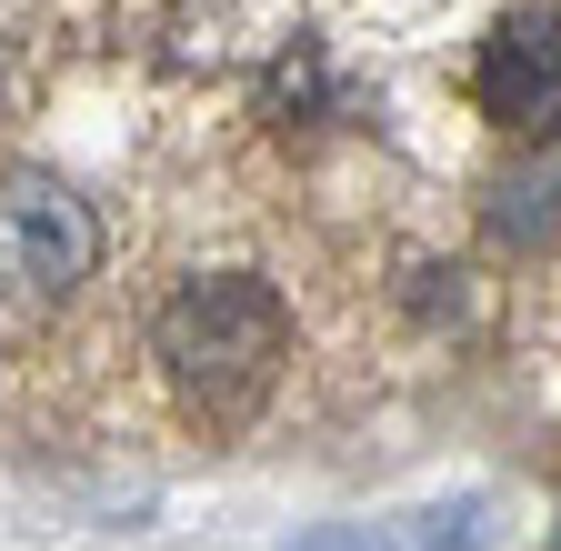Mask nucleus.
<instances>
[{
	"instance_id": "20e7f679",
	"label": "nucleus",
	"mask_w": 561,
	"mask_h": 551,
	"mask_svg": "<svg viewBox=\"0 0 561 551\" xmlns=\"http://www.w3.org/2000/svg\"><path fill=\"white\" fill-rule=\"evenodd\" d=\"M481 231L502 241V251H541V241L561 231V151H541V161H522V171H502V181H491Z\"/></svg>"
},
{
	"instance_id": "f03ea898",
	"label": "nucleus",
	"mask_w": 561,
	"mask_h": 551,
	"mask_svg": "<svg viewBox=\"0 0 561 551\" xmlns=\"http://www.w3.org/2000/svg\"><path fill=\"white\" fill-rule=\"evenodd\" d=\"M91 261H101L91 200H70L41 171H11V181H0V301H11V311L70 301V291L91 282Z\"/></svg>"
},
{
	"instance_id": "423d86ee",
	"label": "nucleus",
	"mask_w": 561,
	"mask_h": 551,
	"mask_svg": "<svg viewBox=\"0 0 561 551\" xmlns=\"http://www.w3.org/2000/svg\"><path fill=\"white\" fill-rule=\"evenodd\" d=\"M301 551H381L371 531H321V541H301Z\"/></svg>"
},
{
	"instance_id": "7ed1b4c3",
	"label": "nucleus",
	"mask_w": 561,
	"mask_h": 551,
	"mask_svg": "<svg viewBox=\"0 0 561 551\" xmlns=\"http://www.w3.org/2000/svg\"><path fill=\"white\" fill-rule=\"evenodd\" d=\"M481 111L502 130H561V11H512L481 41Z\"/></svg>"
},
{
	"instance_id": "39448f33",
	"label": "nucleus",
	"mask_w": 561,
	"mask_h": 551,
	"mask_svg": "<svg viewBox=\"0 0 561 551\" xmlns=\"http://www.w3.org/2000/svg\"><path fill=\"white\" fill-rule=\"evenodd\" d=\"M421 551H481V512L461 502V512H432L421 521Z\"/></svg>"
},
{
	"instance_id": "f257e3e1",
	"label": "nucleus",
	"mask_w": 561,
	"mask_h": 551,
	"mask_svg": "<svg viewBox=\"0 0 561 551\" xmlns=\"http://www.w3.org/2000/svg\"><path fill=\"white\" fill-rule=\"evenodd\" d=\"M280 352H291V311L251 271H210L161 311V381L201 432H241L280 381Z\"/></svg>"
}]
</instances>
